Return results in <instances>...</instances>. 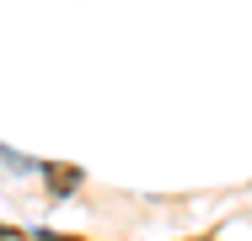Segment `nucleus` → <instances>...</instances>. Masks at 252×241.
<instances>
[]
</instances>
